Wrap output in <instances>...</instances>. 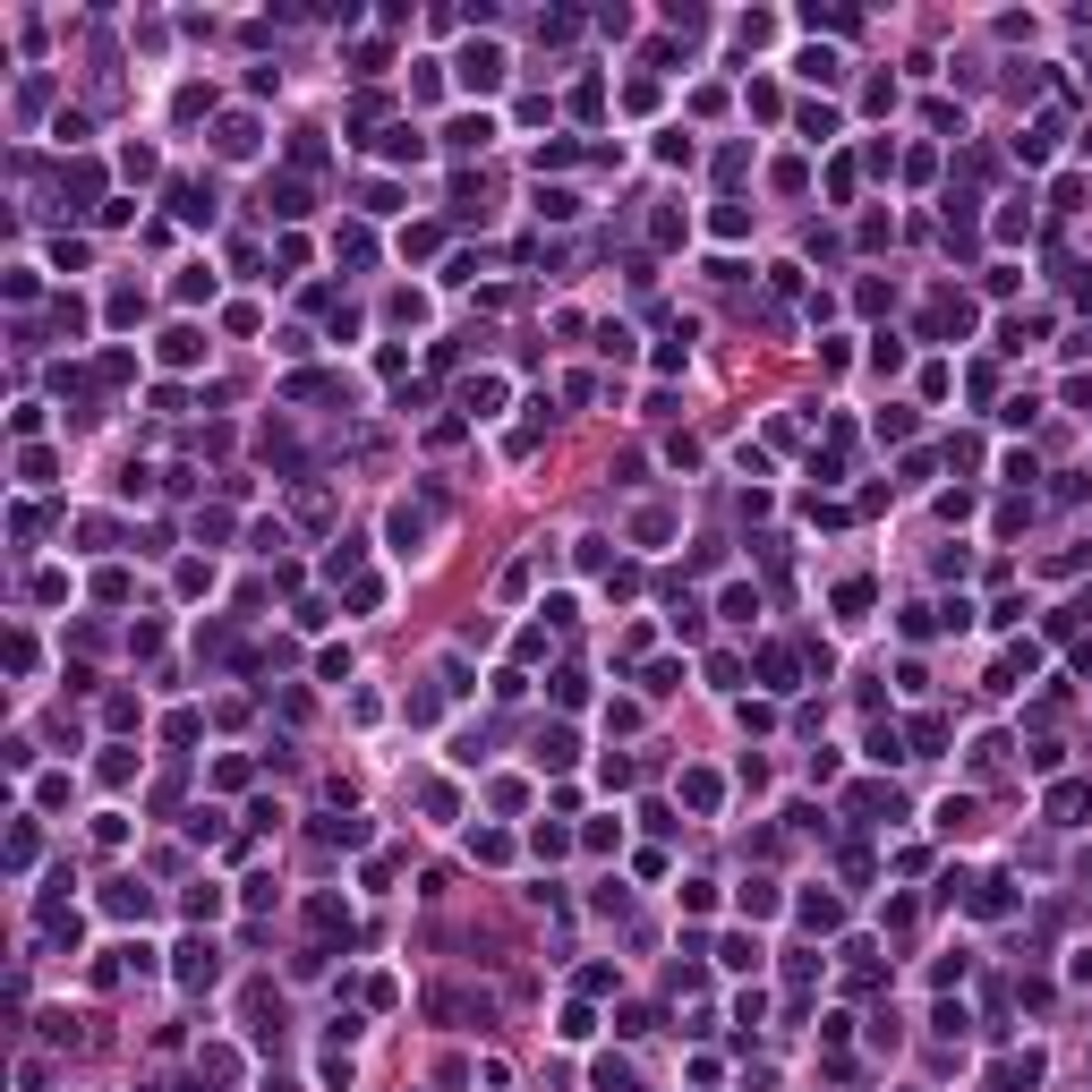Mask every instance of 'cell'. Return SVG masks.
I'll return each instance as SVG.
<instances>
[{"label": "cell", "mask_w": 1092, "mask_h": 1092, "mask_svg": "<svg viewBox=\"0 0 1092 1092\" xmlns=\"http://www.w3.org/2000/svg\"><path fill=\"white\" fill-rule=\"evenodd\" d=\"M325 845H368V819H325Z\"/></svg>", "instance_id": "44"}, {"label": "cell", "mask_w": 1092, "mask_h": 1092, "mask_svg": "<svg viewBox=\"0 0 1092 1092\" xmlns=\"http://www.w3.org/2000/svg\"><path fill=\"white\" fill-rule=\"evenodd\" d=\"M862 606H870V580H845V589H837V615H845V623H854V615H862Z\"/></svg>", "instance_id": "42"}, {"label": "cell", "mask_w": 1092, "mask_h": 1092, "mask_svg": "<svg viewBox=\"0 0 1092 1092\" xmlns=\"http://www.w3.org/2000/svg\"><path fill=\"white\" fill-rule=\"evenodd\" d=\"M529 751H538V768H572V760H580V734H572V725H547Z\"/></svg>", "instance_id": "7"}, {"label": "cell", "mask_w": 1092, "mask_h": 1092, "mask_svg": "<svg viewBox=\"0 0 1092 1092\" xmlns=\"http://www.w3.org/2000/svg\"><path fill=\"white\" fill-rule=\"evenodd\" d=\"M683 803H692V811H717V803H725V786H717L709 768H683Z\"/></svg>", "instance_id": "15"}, {"label": "cell", "mask_w": 1092, "mask_h": 1092, "mask_svg": "<svg viewBox=\"0 0 1092 1092\" xmlns=\"http://www.w3.org/2000/svg\"><path fill=\"white\" fill-rule=\"evenodd\" d=\"M580 572H615V547H606V538H580Z\"/></svg>", "instance_id": "41"}, {"label": "cell", "mask_w": 1092, "mask_h": 1092, "mask_svg": "<svg viewBox=\"0 0 1092 1092\" xmlns=\"http://www.w3.org/2000/svg\"><path fill=\"white\" fill-rule=\"evenodd\" d=\"M974 913H990V921H999V913H1015V896H1007V880H982V888H974Z\"/></svg>", "instance_id": "29"}, {"label": "cell", "mask_w": 1092, "mask_h": 1092, "mask_svg": "<svg viewBox=\"0 0 1092 1092\" xmlns=\"http://www.w3.org/2000/svg\"><path fill=\"white\" fill-rule=\"evenodd\" d=\"M683 913H717V888L709 880H683Z\"/></svg>", "instance_id": "51"}, {"label": "cell", "mask_w": 1092, "mask_h": 1092, "mask_svg": "<svg viewBox=\"0 0 1092 1092\" xmlns=\"http://www.w3.org/2000/svg\"><path fill=\"white\" fill-rule=\"evenodd\" d=\"M265 213H274V223H299L307 213V180H274L265 188Z\"/></svg>", "instance_id": "9"}, {"label": "cell", "mask_w": 1092, "mask_h": 1092, "mask_svg": "<svg viewBox=\"0 0 1092 1092\" xmlns=\"http://www.w3.org/2000/svg\"><path fill=\"white\" fill-rule=\"evenodd\" d=\"M317 1076H325L333 1092H350V1050H325V1066H317Z\"/></svg>", "instance_id": "48"}, {"label": "cell", "mask_w": 1092, "mask_h": 1092, "mask_svg": "<svg viewBox=\"0 0 1092 1092\" xmlns=\"http://www.w3.org/2000/svg\"><path fill=\"white\" fill-rule=\"evenodd\" d=\"M803 27H837V35H854L862 17H854V9H803Z\"/></svg>", "instance_id": "40"}, {"label": "cell", "mask_w": 1092, "mask_h": 1092, "mask_svg": "<svg viewBox=\"0 0 1092 1092\" xmlns=\"http://www.w3.org/2000/svg\"><path fill=\"white\" fill-rule=\"evenodd\" d=\"M1015 154H1025V162H1050V154H1058V120H1033V129L1015 137Z\"/></svg>", "instance_id": "13"}, {"label": "cell", "mask_w": 1092, "mask_h": 1092, "mask_svg": "<svg viewBox=\"0 0 1092 1092\" xmlns=\"http://www.w3.org/2000/svg\"><path fill=\"white\" fill-rule=\"evenodd\" d=\"M1050 819H1058V828H1084V819H1092V786H1084V776H1076V786H1050Z\"/></svg>", "instance_id": "6"}, {"label": "cell", "mask_w": 1092, "mask_h": 1092, "mask_svg": "<svg viewBox=\"0 0 1092 1092\" xmlns=\"http://www.w3.org/2000/svg\"><path fill=\"white\" fill-rule=\"evenodd\" d=\"M1084 154H1092V120H1084Z\"/></svg>", "instance_id": "54"}, {"label": "cell", "mask_w": 1092, "mask_h": 1092, "mask_svg": "<svg viewBox=\"0 0 1092 1092\" xmlns=\"http://www.w3.org/2000/svg\"><path fill=\"white\" fill-rule=\"evenodd\" d=\"M862 751H870V760H880V768H896V760H913V751H905V734H896L888 717H880V725H870V734H862Z\"/></svg>", "instance_id": "11"}, {"label": "cell", "mask_w": 1092, "mask_h": 1092, "mask_svg": "<svg viewBox=\"0 0 1092 1092\" xmlns=\"http://www.w3.org/2000/svg\"><path fill=\"white\" fill-rule=\"evenodd\" d=\"M529 845H538V854L555 862V854H572V828H529Z\"/></svg>", "instance_id": "46"}, {"label": "cell", "mask_w": 1092, "mask_h": 1092, "mask_svg": "<svg viewBox=\"0 0 1092 1092\" xmlns=\"http://www.w3.org/2000/svg\"><path fill=\"white\" fill-rule=\"evenodd\" d=\"M734 905H743V921H768V913H776V880H743Z\"/></svg>", "instance_id": "19"}, {"label": "cell", "mask_w": 1092, "mask_h": 1092, "mask_svg": "<svg viewBox=\"0 0 1092 1092\" xmlns=\"http://www.w3.org/2000/svg\"><path fill=\"white\" fill-rule=\"evenodd\" d=\"M709 231H717V239H743V231H751V213H743V205H717V213H709Z\"/></svg>", "instance_id": "38"}, {"label": "cell", "mask_w": 1092, "mask_h": 1092, "mask_svg": "<svg viewBox=\"0 0 1092 1092\" xmlns=\"http://www.w3.org/2000/svg\"><path fill=\"white\" fill-rule=\"evenodd\" d=\"M213 589V564H180V598H205Z\"/></svg>", "instance_id": "50"}, {"label": "cell", "mask_w": 1092, "mask_h": 1092, "mask_svg": "<svg viewBox=\"0 0 1092 1092\" xmlns=\"http://www.w3.org/2000/svg\"><path fill=\"white\" fill-rule=\"evenodd\" d=\"M717 964H725V974H760V939H725V948H717Z\"/></svg>", "instance_id": "21"}, {"label": "cell", "mask_w": 1092, "mask_h": 1092, "mask_svg": "<svg viewBox=\"0 0 1092 1092\" xmlns=\"http://www.w3.org/2000/svg\"><path fill=\"white\" fill-rule=\"evenodd\" d=\"M180 307H197V299H213V265H180Z\"/></svg>", "instance_id": "22"}, {"label": "cell", "mask_w": 1092, "mask_h": 1092, "mask_svg": "<svg viewBox=\"0 0 1092 1092\" xmlns=\"http://www.w3.org/2000/svg\"><path fill=\"white\" fill-rule=\"evenodd\" d=\"M555 1033H564V1041H589V1033H598V1015H589V1007H564V1025H555Z\"/></svg>", "instance_id": "47"}, {"label": "cell", "mask_w": 1092, "mask_h": 1092, "mask_svg": "<svg viewBox=\"0 0 1092 1092\" xmlns=\"http://www.w3.org/2000/svg\"><path fill=\"white\" fill-rule=\"evenodd\" d=\"M794 68H803V78H819V86H837V78H845V68H837V52H828V43H811V52H803V60H794Z\"/></svg>", "instance_id": "25"}, {"label": "cell", "mask_w": 1092, "mask_h": 1092, "mask_svg": "<svg viewBox=\"0 0 1092 1092\" xmlns=\"http://www.w3.org/2000/svg\"><path fill=\"white\" fill-rule=\"evenodd\" d=\"M307 921H317V931L333 939V931H342L350 939V905H342V896H307Z\"/></svg>", "instance_id": "14"}, {"label": "cell", "mask_w": 1092, "mask_h": 1092, "mask_svg": "<svg viewBox=\"0 0 1092 1092\" xmlns=\"http://www.w3.org/2000/svg\"><path fill=\"white\" fill-rule=\"evenodd\" d=\"M1066 974H1076V982H1084V990H1092V948H1084V956H1076V964H1066Z\"/></svg>", "instance_id": "53"}, {"label": "cell", "mask_w": 1092, "mask_h": 1092, "mask_svg": "<svg viewBox=\"0 0 1092 1092\" xmlns=\"http://www.w3.org/2000/svg\"><path fill=\"white\" fill-rule=\"evenodd\" d=\"M572 35H580L572 9H547V17H538V43H572Z\"/></svg>", "instance_id": "34"}, {"label": "cell", "mask_w": 1092, "mask_h": 1092, "mask_svg": "<svg viewBox=\"0 0 1092 1092\" xmlns=\"http://www.w3.org/2000/svg\"><path fill=\"white\" fill-rule=\"evenodd\" d=\"M640 692H649V700H666V692H683V666H674V658H658V666H649V674H640Z\"/></svg>", "instance_id": "27"}, {"label": "cell", "mask_w": 1092, "mask_h": 1092, "mask_svg": "<svg viewBox=\"0 0 1092 1092\" xmlns=\"http://www.w3.org/2000/svg\"><path fill=\"white\" fill-rule=\"evenodd\" d=\"M461 401H470L478 419H495V401H504V376H470V393H461Z\"/></svg>", "instance_id": "26"}, {"label": "cell", "mask_w": 1092, "mask_h": 1092, "mask_svg": "<svg viewBox=\"0 0 1092 1092\" xmlns=\"http://www.w3.org/2000/svg\"><path fill=\"white\" fill-rule=\"evenodd\" d=\"M376 154H384V162H419V154H427V137L401 120V129H384V137H376Z\"/></svg>", "instance_id": "12"}, {"label": "cell", "mask_w": 1092, "mask_h": 1092, "mask_svg": "<svg viewBox=\"0 0 1092 1092\" xmlns=\"http://www.w3.org/2000/svg\"><path fill=\"white\" fill-rule=\"evenodd\" d=\"M9 870H35V811L9 819Z\"/></svg>", "instance_id": "16"}, {"label": "cell", "mask_w": 1092, "mask_h": 1092, "mask_svg": "<svg viewBox=\"0 0 1092 1092\" xmlns=\"http://www.w3.org/2000/svg\"><path fill=\"white\" fill-rule=\"evenodd\" d=\"M154 359H162V368H197V359H205V333H197V325H172V333L154 342Z\"/></svg>", "instance_id": "4"}, {"label": "cell", "mask_w": 1092, "mask_h": 1092, "mask_svg": "<svg viewBox=\"0 0 1092 1092\" xmlns=\"http://www.w3.org/2000/svg\"><path fill=\"white\" fill-rule=\"evenodd\" d=\"M717 615H734V623H751V615H760V589H725V598H717Z\"/></svg>", "instance_id": "36"}, {"label": "cell", "mask_w": 1092, "mask_h": 1092, "mask_svg": "<svg viewBox=\"0 0 1092 1092\" xmlns=\"http://www.w3.org/2000/svg\"><path fill=\"white\" fill-rule=\"evenodd\" d=\"M1025 231H1033V197H1015V205L999 213V239H1025Z\"/></svg>", "instance_id": "39"}, {"label": "cell", "mask_w": 1092, "mask_h": 1092, "mask_svg": "<svg viewBox=\"0 0 1092 1092\" xmlns=\"http://www.w3.org/2000/svg\"><path fill=\"white\" fill-rule=\"evenodd\" d=\"M1066 410H1084V419H1092V376H1066Z\"/></svg>", "instance_id": "52"}, {"label": "cell", "mask_w": 1092, "mask_h": 1092, "mask_svg": "<svg viewBox=\"0 0 1092 1092\" xmlns=\"http://www.w3.org/2000/svg\"><path fill=\"white\" fill-rule=\"evenodd\" d=\"M598 1092H640V1084H632V1066H623V1058H598Z\"/></svg>", "instance_id": "37"}, {"label": "cell", "mask_w": 1092, "mask_h": 1092, "mask_svg": "<svg viewBox=\"0 0 1092 1092\" xmlns=\"http://www.w3.org/2000/svg\"><path fill=\"white\" fill-rule=\"evenodd\" d=\"M359 564H368V547H359V538H342V547L325 555V580H359Z\"/></svg>", "instance_id": "24"}, {"label": "cell", "mask_w": 1092, "mask_h": 1092, "mask_svg": "<svg viewBox=\"0 0 1092 1092\" xmlns=\"http://www.w3.org/2000/svg\"><path fill=\"white\" fill-rule=\"evenodd\" d=\"M162 743H197V709H172V717H162Z\"/></svg>", "instance_id": "43"}, {"label": "cell", "mask_w": 1092, "mask_h": 1092, "mask_svg": "<svg viewBox=\"0 0 1092 1092\" xmlns=\"http://www.w3.org/2000/svg\"><path fill=\"white\" fill-rule=\"evenodd\" d=\"M435 239H444V231H435V223H419V231H401V256H435Z\"/></svg>", "instance_id": "49"}, {"label": "cell", "mask_w": 1092, "mask_h": 1092, "mask_svg": "<svg viewBox=\"0 0 1092 1092\" xmlns=\"http://www.w3.org/2000/svg\"><path fill=\"white\" fill-rule=\"evenodd\" d=\"M487 137H495V120H487V111H461L453 129H444V145H453V154H478Z\"/></svg>", "instance_id": "8"}, {"label": "cell", "mask_w": 1092, "mask_h": 1092, "mask_svg": "<svg viewBox=\"0 0 1092 1092\" xmlns=\"http://www.w3.org/2000/svg\"><path fill=\"white\" fill-rule=\"evenodd\" d=\"M709 683H717V692H734V683H743V658H725V649H717V658H709Z\"/></svg>", "instance_id": "45"}, {"label": "cell", "mask_w": 1092, "mask_h": 1092, "mask_svg": "<svg viewBox=\"0 0 1092 1092\" xmlns=\"http://www.w3.org/2000/svg\"><path fill=\"white\" fill-rule=\"evenodd\" d=\"M870 368L896 376V368H905V342H896V333H880V342H870Z\"/></svg>", "instance_id": "35"}, {"label": "cell", "mask_w": 1092, "mask_h": 1092, "mask_svg": "<svg viewBox=\"0 0 1092 1092\" xmlns=\"http://www.w3.org/2000/svg\"><path fill=\"white\" fill-rule=\"evenodd\" d=\"M180 913H188V921H213V913H223V888H213V880H197V888L180 896Z\"/></svg>", "instance_id": "23"}, {"label": "cell", "mask_w": 1092, "mask_h": 1092, "mask_svg": "<svg viewBox=\"0 0 1092 1092\" xmlns=\"http://www.w3.org/2000/svg\"><path fill=\"white\" fill-rule=\"evenodd\" d=\"M384 538H393V555H419V538H427V513H410V504H393Z\"/></svg>", "instance_id": "10"}, {"label": "cell", "mask_w": 1092, "mask_h": 1092, "mask_svg": "<svg viewBox=\"0 0 1092 1092\" xmlns=\"http://www.w3.org/2000/svg\"><path fill=\"white\" fill-rule=\"evenodd\" d=\"M453 68H461V86H470V94H495L504 86V43H470Z\"/></svg>", "instance_id": "2"}, {"label": "cell", "mask_w": 1092, "mask_h": 1092, "mask_svg": "<svg viewBox=\"0 0 1092 1092\" xmlns=\"http://www.w3.org/2000/svg\"><path fill=\"white\" fill-rule=\"evenodd\" d=\"M939 743H948V717H913V760H931Z\"/></svg>", "instance_id": "31"}, {"label": "cell", "mask_w": 1092, "mask_h": 1092, "mask_svg": "<svg viewBox=\"0 0 1092 1092\" xmlns=\"http://www.w3.org/2000/svg\"><path fill=\"white\" fill-rule=\"evenodd\" d=\"M213 154H223V162H248V154H256V120H248V111H231L223 129H213Z\"/></svg>", "instance_id": "5"}, {"label": "cell", "mask_w": 1092, "mask_h": 1092, "mask_svg": "<svg viewBox=\"0 0 1092 1092\" xmlns=\"http://www.w3.org/2000/svg\"><path fill=\"white\" fill-rule=\"evenodd\" d=\"M103 913L111 921H145V913H154V888H145V880H111L103 888Z\"/></svg>", "instance_id": "3"}, {"label": "cell", "mask_w": 1092, "mask_h": 1092, "mask_svg": "<svg viewBox=\"0 0 1092 1092\" xmlns=\"http://www.w3.org/2000/svg\"><path fill=\"white\" fill-rule=\"evenodd\" d=\"M470 854H478V862H513V837H504V828H478Z\"/></svg>", "instance_id": "32"}, {"label": "cell", "mask_w": 1092, "mask_h": 1092, "mask_svg": "<svg viewBox=\"0 0 1092 1092\" xmlns=\"http://www.w3.org/2000/svg\"><path fill=\"white\" fill-rule=\"evenodd\" d=\"M538 213H547V223H572L580 197H572V188H547V180H538Z\"/></svg>", "instance_id": "28"}, {"label": "cell", "mask_w": 1092, "mask_h": 1092, "mask_svg": "<svg viewBox=\"0 0 1092 1092\" xmlns=\"http://www.w3.org/2000/svg\"><path fill=\"white\" fill-rule=\"evenodd\" d=\"M999 1084H1007V1092H1033V1084H1041V1050H1015V1058L999 1066Z\"/></svg>", "instance_id": "20"}, {"label": "cell", "mask_w": 1092, "mask_h": 1092, "mask_svg": "<svg viewBox=\"0 0 1092 1092\" xmlns=\"http://www.w3.org/2000/svg\"><path fill=\"white\" fill-rule=\"evenodd\" d=\"M760 674H768V692H794V658L786 649H760Z\"/></svg>", "instance_id": "33"}, {"label": "cell", "mask_w": 1092, "mask_h": 1092, "mask_svg": "<svg viewBox=\"0 0 1092 1092\" xmlns=\"http://www.w3.org/2000/svg\"><path fill=\"white\" fill-rule=\"evenodd\" d=\"M794 129H803V145H828L837 137V111L828 103H803V111H794Z\"/></svg>", "instance_id": "18"}, {"label": "cell", "mask_w": 1092, "mask_h": 1092, "mask_svg": "<svg viewBox=\"0 0 1092 1092\" xmlns=\"http://www.w3.org/2000/svg\"><path fill=\"white\" fill-rule=\"evenodd\" d=\"M803 931H845V905H837V896H803Z\"/></svg>", "instance_id": "17"}, {"label": "cell", "mask_w": 1092, "mask_h": 1092, "mask_svg": "<svg viewBox=\"0 0 1092 1092\" xmlns=\"http://www.w3.org/2000/svg\"><path fill=\"white\" fill-rule=\"evenodd\" d=\"M172 982H180V990H213V982H223L213 939H180V948H172Z\"/></svg>", "instance_id": "1"}, {"label": "cell", "mask_w": 1092, "mask_h": 1092, "mask_svg": "<svg viewBox=\"0 0 1092 1092\" xmlns=\"http://www.w3.org/2000/svg\"><path fill=\"white\" fill-rule=\"evenodd\" d=\"M290 162H299V172H317V162H325V129H299V137H290Z\"/></svg>", "instance_id": "30"}]
</instances>
